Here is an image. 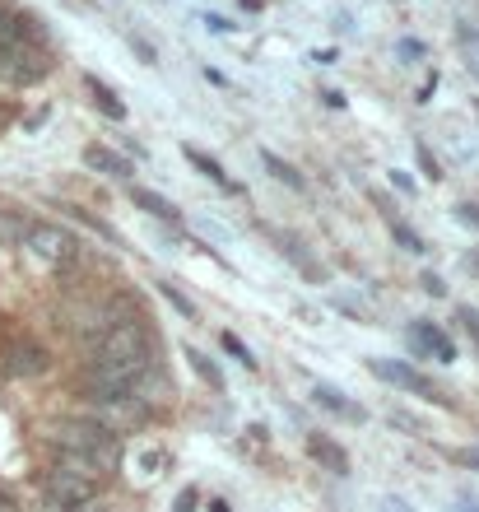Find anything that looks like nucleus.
I'll list each match as a JSON object with an SVG mask.
<instances>
[{
	"label": "nucleus",
	"instance_id": "1",
	"mask_svg": "<svg viewBox=\"0 0 479 512\" xmlns=\"http://www.w3.org/2000/svg\"><path fill=\"white\" fill-rule=\"evenodd\" d=\"M89 373H98L112 387L140 391V382L159 368V340L149 331V317H131V322H112L103 326L89 345Z\"/></svg>",
	"mask_w": 479,
	"mask_h": 512
},
{
	"label": "nucleus",
	"instance_id": "2",
	"mask_svg": "<svg viewBox=\"0 0 479 512\" xmlns=\"http://www.w3.org/2000/svg\"><path fill=\"white\" fill-rule=\"evenodd\" d=\"M52 66H56V56H52V47H47V38H42V24L28 14L24 33L0 47V84H10V89H28V84L47 80Z\"/></svg>",
	"mask_w": 479,
	"mask_h": 512
},
{
	"label": "nucleus",
	"instance_id": "3",
	"mask_svg": "<svg viewBox=\"0 0 479 512\" xmlns=\"http://www.w3.org/2000/svg\"><path fill=\"white\" fill-rule=\"evenodd\" d=\"M47 443L56 452H80V457L98 461L107 475L121 466V438L107 424H98V419H56L47 429Z\"/></svg>",
	"mask_w": 479,
	"mask_h": 512
},
{
	"label": "nucleus",
	"instance_id": "4",
	"mask_svg": "<svg viewBox=\"0 0 479 512\" xmlns=\"http://www.w3.org/2000/svg\"><path fill=\"white\" fill-rule=\"evenodd\" d=\"M24 252H33L38 261H52V266H70L80 256V238L66 229V224H52V219H33V229L24 238Z\"/></svg>",
	"mask_w": 479,
	"mask_h": 512
},
{
	"label": "nucleus",
	"instance_id": "5",
	"mask_svg": "<svg viewBox=\"0 0 479 512\" xmlns=\"http://www.w3.org/2000/svg\"><path fill=\"white\" fill-rule=\"evenodd\" d=\"M368 373H373L377 382H386V387L396 391H410V396H419V401H438V405H452L447 396H442L438 387H433V378H424L414 364H405V359H368Z\"/></svg>",
	"mask_w": 479,
	"mask_h": 512
},
{
	"label": "nucleus",
	"instance_id": "6",
	"mask_svg": "<svg viewBox=\"0 0 479 512\" xmlns=\"http://www.w3.org/2000/svg\"><path fill=\"white\" fill-rule=\"evenodd\" d=\"M38 489H42V499H47V503H56V508L75 512V508H84V503H94L103 485L84 480V475L61 471V466H47V471H42V480H38Z\"/></svg>",
	"mask_w": 479,
	"mask_h": 512
},
{
	"label": "nucleus",
	"instance_id": "7",
	"mask_svg": "<svg viewBox=\"0 0 479 512\" xmlns=\"http://www.w3.org/2000/svg\"><path fill=\"white\" fill-rule=\"evenodd\" d=\"M270 243H275V252L284 256V261H293V270L303 275V280H312V284H326V270H321V261L312 252H307V243L298 238V233H289V229H275L270 233Z\"/></svg>",
	"mask_w": 479,
	"mask_h": 512
},
{
	"label": "nucleus",
	"instance_id": "8",
	"mask_svg": "<svg viewBox=\"0 0 479 512\" xmlns=\"http://www.w3.org/2000/svg\"><path fill=\"white\" fill-rule=\"evenodd\" d=\"M5 373L10 378H42V373H52V354L38 340H14L5 350Z\"/></svg>",
	"mask_w": 479,
	"mask_h": 512
},
{
	"label": "nucleus",
	"instance_id": "9",
	"mask_svg": "<svg viewBox=\"0 0 479 512\" xmlns=\"http://www.w3.org/2000/svg\"><path fill=\"white\" fill-rule=\"evenodd\" d=\"M410 350L419 359H433L438 354V364H456V340L433 322H410Z\"/></svg>",
	"mask_w": 479,
	"mask_h": 512
},
{
	"label": "nucleus",
	"instance_id": "10",
	"mask_svg": "<svg viewBox=\"0 0 479 512\" xmlns=\"http://www.w3.org/2000/svg\"><path fill=\"white\" fill-rule=\"evenodd\" d=\"M312 401H317L321 410H331L335 419H349V424H363V419H368V410H363L359 401H349L345 391L331 387V382H317V387H312Z\"/></svg>",
	"mask_w": 479,
	"mask_h": 512
},
{
	"label": "nucleus",
	"instance_id": "11",
	"mask_svg": "<svg viewBox=\"0 0 479 512\" xmlns=\"http://www.w3.org/2000/svg\"><path fill=\"white\" fill-rule=\"evenodd\" d=\"M182 159H187L200 177H210V182H214V187H219V191H224V196H242V187H238V182H233V177L224 173V163H219V159H210L205 149H196V145H182Z\"/></svg>",
	"mask_w": 479,
	"mask_h": 512
},
{
	"label": "nucleus",
	"instance_id": "12",
	"mask_svg": "<svg viewBox=\"0 0 479 512\" xmlns=\"http://www.w3.org/2000/svg\"><path fill=\"white\" fill-rule=\"evenodd\" d=\"M84 168H94V173H103V177H117V182H131V159H121L117 149H107V145H84Z\"/></svg>",
	"mask_w": 479,
	"mask_h": 512
},
{
	"label": "nucleus",
	"instance_id": "13",
	"mask_svg": "<svg viewBox=\"0 0 479 512\" xmlns=\"http://www.w3.org/2000/svg\"><path fill=\"white\" fill-rule=\"evenodd\" d=\"M307 452H312V461H321L331 475H349V452L335 438H326V433H307Z\"/></svg>",
	"mask_w": 479,
	"mask_h": 512
},
{
	"label": "nucleus",
	"instance_id": "14",
	"mask_svg": "<svg viewBox=\"0 0 479 512\" xmlns=\"http://www.w3.org/2000/svg\"><path fill=\"white\" fill-rule=\"evenodd\" d=\"M131 205L154 219H163V224H177V219H182V210H177L168 196H159V191H149V187H131Z\"/></svg>",
	"mask_w": 479,
	"mask_h": 512
},
{
	"label": "nucleus",
	"instance_id": "15",
	"mask_svg": "<svg viewBox=\"0 0 479 512\" xmlns=\"http://www.w3.org/2000/svg\"><path fill=\"white\" fill-rule=\"evenodd\" d=\"M28 229H33V219L24 210H14V205H0V243L5 247H24Z\"/></svg>",
	"mask_w": 479,
	"mask_h": 512
},
{
	"label": "nucleus",
	"instance_id": "16",
	"mask_svg": "<svg viewBox=\"0 0 479 512\" xmlns=\"http://www.w3.org/2000/svg\"><path fill=\"white\" fill-rule=\"evenodd\" d=\"M261 168H266V173L275 177V182H284L289 191H307V177L298 173V168H293L289 159H280L275 149H261Z\"/></svg>",
	"mask_w": 479,
	"mask_h": 512
},
{
	"label": "nucleus",
	"instance_id": "17",
	"mask_svg": "<svg viewBox=\"0 0 479 512\" xmlns=\"http://www.w3.org/2000/svg\"><path fill=\"white\" fill-rule=\"evenodd\" d=\"M84 84H89V94H94V108L103 112L107 122H126V103H121V98L112 94V89H107V84L98 80V75H89Z\"/></svg>",
	"mask_w": 479,
	"mask_h": 512
},
{
	"label": "nucleus",
	"instance_id": "18",
	"mask_svg": "<svg viewBox=\"0 0 479 512\" xmlns=\"http://www.w3.org/2000/svg\"><path fill=\"white\" fill-rule=\"evenodd\" d=\"M52 466H61V471H70V475H84V480H94V485H103V480H107L103 466H98V461H89V457H80V452H56Z\"/></svg>",
	"mask_w": 479,
	"mask_h": 512
},
{
	"label": "nucleus",
	"instance_id": "19",
	"mask_svg": "<svg viewBox=\"0 0 479 512\" xmlns=\"http://www.w3.org/2000/svg\"><path fill=\"white\" fill-rule=\"evenodd\" d=\"M187 359H191V368H196V373H200L205 382H210L214 391H224V387H228V382H224V368L214 364V359H210L205 350H191V345H187Z\"/></svg>",
	"mask_w": 479,
	"mask_h": 512
},
{
	"label": "nucleus",
	"instance_id": "20",
	"mask_svg": "<svg viewBox=\"0 0 479 512\" xmlns=\"http://www.w3.org/2000/svg\"><path fill=\"white\" fill-rule=\"evenodd\" d=\"M24 24H28V14H24V10H14V5H5V0H0V47L19 38V33H24Z\"/></svg>",
	"mask_w": 479,
	"mask_h": 512
},
{
	"label": "nucleus",
	"instance_id": "21",
	"mask_svg": "<svg viewBox=\"0 0 479 512\" xmlns=\"http://www.w3.org/2000/svg\"><path fill=\"white\" fill-rule=\"evenodd\" d=\"M391 238H396V243L405 247V252H414V256H424V252H428V243L410 229V224H405V219H391Z\"/></svg>",
	"mask_w": 479,
	"mask_h": 512
},
{
	"label": "nucleus",
	"instance_id": "22",
	"mask_svg": "<svg viewBox=\"0 0 479 512\" xmlns=\"http://www.w3.org/2000/svg\"><path fill=\"white\" fill-rule=\"evenodd\" d=\"M159 294H163V298H168V303H173V308H177V312H182V317H187V322H196V303H191V298H187V294H182V289H177V284H173V280H159Z\"/></svg>",
	"mask_w": 479,
	"mask_h": 512
},
{
	"label": "nucleus",
	"instance_id": "23",
	"mask_svg": "<svg viewBox=\"0 0 479 512\" xmlns=\"http://www.w3.org/2000/svg\"><path fill=\"white\" fill-rule=\"evenodd\" d=\"M414 159H419V173H424L428 182H442V163L433 159V149H428L424 140H419V145H414Z\"/></svg>",
	"mask_w": 479,
	"mask_h": 512
},
{
	"label": "nucleus",
	"instance_id": "24",
	"mask_svg": "<svg viewBox=\"0 0 479 512\" xmlns=\"http://www.w3.org/2000/svg\"><path fill=\"white\" fill-rule=\"evenodd\" d=\"M219 345H224V350H228V354H233V359H238V364H242V368H247V373H252V368H256L252 350H247V345H242V340H238V336H233V331H224V336H219Z\"/></svg>",
	"mask_w": 479,
	"mask_h": 512
},
{
	"label": "nucleus",
	"instance_id": "25",
	"mask_svg": "<svg viewBox=\"0 0 479 512\" xmlns=\"http://www.w3.org/2000/svg\"><path fill=\"white\" fill-rule=\"evenodd\" d=\"M386 419H391V429H410L414 438H424V433H428V424L419 415H410V410H391Z\"/></svg>",
	"mask_w": 479,
	"mask_h": 512
},
{
	"label": "nucleus",
	"instance_id": "26",
	"mask_svg": "<svg viewBox=\"0 0 479 512\" xmlns=\"http://www.w3.org/2000/svg\"><path fill=\"white\" fill-rule=\"evenodd\" d=\"M396 56H400V61H424L428 47H424L419 38H400V42H396Z\"/></svg>",
	"mask_w": 479,
	"mask_h": 512
},
{
	"label": "nucleus",
	"instance_id": "27",
	"mask_svg": "<svg viewBox=\"0 0 479 512\" xmlns=\"http://www.w3.org/2000/svg\"><path fill=\"white\" fill-rule=\"evenodd\" d=\"M456 322H461V331L475 340V350H479V312L475 308H456Z\"/></svg>",
	"mask_w": 479,
	"mask_h": 512
},
{
	"label": "nucleus",
	"instance_id": "28",
	"mask_svg": "<svg viewBox=\"0 0 479 512\" xmlns=\"http://www.w3.org/2000/svg\"><path fill=\"white\" fill-rule=\"evenodd\" d=\"M419 289H424V294H433V298H442V294H447V280H442L438 270H424V275H419Z\"/></svg>",
	"mask_w": 479,
	"mask_h": 512
},
{
	"label": "nucleus",
	"instance_id": "29",
	"mask_svg": "<svg viewBox=\"0 0 479 512\" xmlns=\"http://www.w3.org/2000/svg\"><path fill=\"white\" fill-rule=\"evenodd\" d=\"M131 52L140 56V61H145V66H159V52H154V47H149L145 38H135V33H131Z\"/></svg>",
	"mask_w": 479,
	"mask_h": 512
},
{
	"label": "nucleus",
	"instance_id": "30",
	"mask_svg": "<svg viewBox=\"0 0 479 512\" xmlns=\"http://www.w3.org/2000/svg\"><path fill=\"white\" fill-rule=\"evenodd\" d=\"M456 219H461L466 229H479V205L475 201H461V205H456Z\"/></svg>",
	"mask_w": 479,
	"mask_h": 512
},
{
	"label": "nucleus",
	"instance_id": "31",
	"mask_svg": "<svg viewBox=\"0 0 479 512\" xmlns=\"http://www.w3.org/2000/svg\"><path fill=\"white\" fill-rule=\"evenodd\" d=\"M196 503H200V489L187 485L182 494H177V508H173V512H196Z\"/></svg>",
	"mask_w": 479,
	"mask_h": 512
},
{
	"label": "nucleus",
	"instance_id": "32",
	"mask_svg": "<svg viewBox=\"0 0 479 512\" xmlns=\"http://www.w3.org/2000/svg\"><path fill=\"white\" fill-rule=\"evenodd\" d=\"M456 461H461V466H470V471H479V447H461V452H456Z\"/></svg>",
	"mask_w": 479,
	"mask_h": 512
},
{
	"label": "nucleus",
	"instance_id": "33",
	"mask_svg": "<svg viewBox=\"0 0 479 512\" xmlns=\"http://www.w3.org/2000/svg\"><path fill=\"white\" fill-rule=\"evenodd\" d=\"M391 187H396L400 196H414V182H410V177H405V173H400V168H396V173H391Z\"/></svg>",
	"mask_w": 479,
	"mask_h": 512
},
{
	"label": "nucleus",
	"instance_id": "34",
	"mask_svg": "<svg viewBox=\"0 0 479 512\" xmlns=\"http://www.w3.org/2000/svg\"><path fill=\"white\" fill-rule=\"evenodd\" d=\"M321 103H326V108H345V94H340V89H321Z\"/></svg>",
	"mask_w": 479,
	"mask_h": 512
},
{
	"label": "nucleus",
	"instance_id": "35",
	"mask_svg": "<svg viewBox=\"0 0 479 512\" xmlns=\"http://www.w3.org/2000/svg\"><path fill=\"white\" fill-rule=\"evenodd\" d=\"M205 28H214V33H233V24H228L224 14H205Z\"/></svg>",
	"mask_w": 479,
	"mask_h": 512
},
{
	"label": "nucleus",
	"instance_id": "36",
	"mask_svg": "<svg viewBox=\"0 0 479 512\" xmlns=\"http://www.w3.org/2000/svg\"><path fill=\"white\" fill-rule=\"evenodd\" d=\"M75 512H112V508H107V503H98V499H94V503H84V508H75Z\"/></svg>",
	"mask_w": 479,
	"mask_h": 512
},
{
	"label": "nucleus",
	"instance_id": "37",
	"mask_svg": "<svg viewBox=\"0 0 479 512\" xmlns=\"http://www.w3.org/2000/svg\"><path fill=\"white\" fill-rule=\"evenodd\" d=\"M210 512H228V503H224V499H214V503H210Z\"/></svg>",
	"mask_w": 479,
	"mask_h": 512
},
{
	"label": "nucleus",
	"instance_id": "38",
	"mask_svg": "<svg viewBox=\"0 0 479 512\" xmlns=\"http://www.w3.org/2000/svg\"><path fill=\"white\" fill-rule=\"evenodd\" d=\"M461 38H470V42H475V47H479V33H470V28H461Z\"/></svg>",
	"mask_w": 479,
	"mask_h": 512
}]
</instances>
